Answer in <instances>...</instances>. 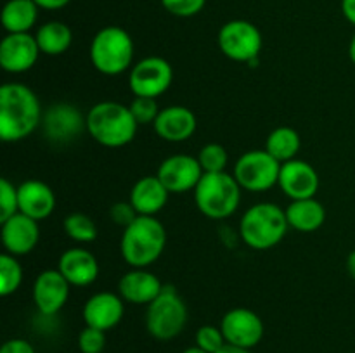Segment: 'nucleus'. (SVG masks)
<instances>
[{
  "label": "nucleus",
  "instance_id": "1",
  "mask_svg": "<svg viewBox=\"0 0 355 353\" xmlns=\"http://www.w3.org/2000/svg\"><path fill=\"white\" fill-rule=\"evenodd\" d=\"M44 120L40 100L23 83H6L0 89V138L19 142L30 137Z\"/></svg>",
  "mask_w": 355,
  "mask_h": 353
},
{
  "label": "nucleus",
  "instance_id": "2",
  "mask_svg": "<svg viewBox=\"0 0 355 353\" xmlns=\"http://www.w3.org/2000/svg\"><path fill=\"white\" fill-rule=\"evenodd\" d=\"M87 132L97 144L104 147H123L137 134V121L128 106L114 100H103L87 113Z\"/></svg>",
  "mask_w": 355,
  "mask_h": 353
},
{
  "label": "nucleus",
  "instance_id": "3",
  "mask_svg": "<svg viewBox=\"0 0 355 353\" xmlns=\"http://www.w3.org/2000/svg\"><path fill=\"white\" fill-rule=\"evenodd\" d=\"M166 248V230L155 217L139 215L121 235V256L132 269H148Z\"/></svg>",
  "mask_w": 355,
  "mask_h": 353
},
{
  "label": "nucleus",
  "instance_id": "4",
  "mask_svg": "<svg viewBox=\"0 0 355 353\" xmlns=\"http://www.w3.org/2000/svg\"><path fill=\"white\" fill-rule=\"evenodd\" d=\"M288 228L290 224L286 211L272 203H259L252 206L243 215L239 224V232L245 244L257 251L276 248L284 239Z\"/></svg>",
  "mask_w": 355,
  "mask_h": 353
},
{
  "label": "nucleus",
  "instance_id": "5",
  "mask_svg": "<svg viewBox=\"0 0 355 353\" xmlns=\"http://www.w3.org/2000/svg\"><path fill=\"white\" fill-rule=\"evenodd\" d=\"M90 61L99 73L116 76L132 69L134 40L120 26H106L96 33L90 44Z\"/></svg>",
  "mask_w": 355,
  "mask_h": 353
},
{
  "label": "nucleus",
  "instance_id": "6",
  "mask_svg": "<svg viewBox=\"0 0 355 353\" xmlns=\"http://www.w3.org/2000/svg\"><path fill=\"white\" fill-rule=\"evenodd\" d=\"M194 201L201 213L211 220L229 218L239 206L241 185L234 175L220 173H205L194 189Z\"/></svg>",
  "mask_w": 355,
  "mask_h": 353
},
{
  "label": "nucleus",
  "instance_id": "7",
  "mask_svg": "<svg viewBox=\"0 0 355 353\" xmlns=\"http://www.w3.org/2000/svg\"><path fill=\"white\" fill-rule=\"evenodd\" d=\"M187 324V307L175 287L165 286L162 294L146 311V329L153 338L170 341L184 331Z\"/></svg>",
  "mask_w": 355,
  "mask_h": 353
},
{
  "label": "nucleus",
  "instance_id": "8",
  "mask_svg": "<svg viewBox=\"0 0 355 353\" xmlns=\"http://www.w3.org/2000/svg\"><path fill=\"white\" fill-rule=\"evenodd\" d=\"M283 163L270 156L266 149L248 151L236 161L234 179L241 189L250 192H266L279 183V173Z\"/></svg>",
  "mask_w": 355,
  "mask_h": 353
},
{
  "label": "nucleus",
  "instance_id": "9",
  "mask_svg": "<svg viewBox=\"0 0 355 353\" xmlns=\"http://www.w3.org/2000/svg\"><path fill=\"white\" fill-rule=\"evenodd\" d=\"M262 44V33L250 21H229L218 31V47H220L222 54L236 62L253 64L259 59Z\"/></svg>",
  "mask_w": 355,
  "mask_h": 353
},
{
  "label": "nucleus",
  "instance_id": "10",
  "mask_svg": "<svg viewBox=\"0 0 355 353\" xmlns=\"http://www.w3.org/2000/svg\"><path fill=\"white\" fill-rule=\"evenodd\" d=\"M173 82V69L166 59L144 57L135 62L130 69L128 85L135 97H153L158 99L170 89Z\"/></svg>",
  "mask_w": 355,
  "mask_h": 353
},
{
  "label": "nucleus",
  "instance_id": "11",
  "mask_svg": "<svg viewBox=\"0 0 355 353\" xmlns=\"http://www.w3.org/2000/svg\"><path fill=\"white\" fill-rule=\"evenodd\" d=\"M156 175L170 194H182L196 189L205 172L194 156L173 154L163 159Z\"/></svg>",
  "mask_w": 355,
  "mask_h": 353
},
{
  "label": "nucleus",
  "instance_id": "12",
  "mask_svg": "<svg viewBox=\"0 0 355 353\" xmlns=\"http://www.w3.org/2000/svg\"><path fill=\"white\" fill-rule=\"evenodd\" d=\"M225 341L241 348L252 350L263 338V322L250 308H232L220 322Z\"/></svg>",
  "mask_w": 355,
  "mask_h": 353
},
{
  "label": "nucleus",
  "instance_id": "13",
  "mask_svg": "<svg viewBox=\"0 0 355 353\" xmlns=\"http://www.w3.org/2000/svg\"><path fill=\"white\" fill-rule=\"evenodd\" d=\"M42 125L49 141L55 144H66L75 141L83 130H87V118H83L78 107L61 102L45 111Z\"/></svg>",
  "mask_w": 355,
  "mask_h": 353
},
{
  "label": "nucleus",
  "instance_id": "14",
  "mask_svg": "<svg viewBox=\"0 0 355 353\" xmlns=\"http://www.w3.org/2000/svg\"><path fill=\"white\" fill-rule=\"evenodd\" d=\"M40 54L37 38L30 33H7L0 44V66L7 73L19 75L30 71Z\"/></svg>",
  "mask_w": 355,
  "mask_h": 353
},
{
  "label": "nucleus",
  "instance_id": "15",
  "mask_svg": "<svg viewBox=\"0 0 355 353\" xmlns=\"http://www.w3.org/2000/svg\"><path fill=\"white\" fill-rule=\"evenodd\" d=\"M319 175L311 163L291 159L281 165L279 187L291 201L311 199L319 190Z\"/></svg>",
  "mask_w": 355,
  "mask_h": 353
},
{
  "label": "nucleus",
  "instance_id": "16",
  "mask_svg": "<svg viewBox=\"0 0 355 353\" xmlns=\"http://www.w3.org/2000/svg\"><path fill=\"white\" fill-rule=\"evenodd\" d=\"M71 284L59 270H44L33 284L35 307L44 315H55L66 305Z\"/></svg>",
  "mask_w": 355,
  "mask_h": 353
},
{
  "label": "nucleus",
  "instance_id": "17",
  "mask_svg": "<svg viewBox=\"0 0 355 353\" xmlns=\"http://www.w3.org/2000/svg\"><path fill=\"white\" fill-rule=\"evenodd\" d=\"M2 244L6 253L23 256L33 251L40 239L38 221L23 213H16L9 220L2 221Z\"/></svg>",
  "mask_w": 355,
  "mask_h": 353
},
{
  "label": "nucleus",
  "instance_id": "18",
  "mask_svg": "<svg viewBox=\"0 0 355 353\" xmlns=\"http://www.w3.org/2000/svg\"><path fill=\"white\" fill-rule=\"evenodd\" d=\"M123 301L125 300L120 294L107 293V291L94 294L83 307V320L89 327L101 329L104 332L110 331V329L116 327L123 318Z\"/></svg>",
  "mask_w": 355,
  "mask_h": 353
},
{
  "label": "nucleus",
  "instance_id": "19",
  "mask_svg": "<svg viewBox=\"0 0 355 353\" xmlns=\"http://www.w3.org/2000/svg\"><path fill=\"white\" fill-rule=\"evenodd\" d=\"M155 130L159 138L166 142H184L196 132V114L186 106H168L159 111Z\"/></svg>",
  "mask_w": 355,
  "mask_h": 353
},
{
  "label": "nucleus",
  "instance_id": "20",
  "mask_svg": "<svg viewBox=\"0 0 355 353\" xmlns=\"http://www.w3.org/2000/svg\"><path fill=\"white\" fill-rule=\"evenodd\" d=\"M19 213L40 221L45 220L55 210V194L42 180H26L17 185Z\"/></svg>",
  "mask_w": 355,
  "mask_h": 353
},
{
  "label": "nucleus",
  "instance_id": "21",
  "mask_svg": "<svg viewBox=\"0 0 355 353\" xmlns=\"http://www.w3.org/2000/svg\"><path fill=\"white\" fill-rule=\"evenodd\" d=\"M163 284L155 273L146 269H132L118 284L120 296L132 305H149L162 294Z\"/></svg>",
  "mask_w": 355,
  "mask_h": 353
},
{
  "label": "nucleus",
  "instance_id": "22",
  "mask_svg": "<svg viewBox=\"0 0 355 353\" xmlns=\"http://www.w3.org/2000/svg\"><path fill=\"white\" fill-rule=\"evenodd\" d=\"M59 272L66 277L71 286H90L99 277V263L97 258L83 248H71L64 251L59 258Z\"/></svg>",
  "mask_w": 355,
  "mask_h": 353
},
{
  "label": "nucleus",
  "instance_id": "23",
  "mask_svg": "<svg viewBox=\"0 0 355 353\" xmlns=\"http://www.w3.org/2000/svg\"><path fill=\"white\" fill-rule=\"evenodd\" d=\"M168 189L163 185L158 175L142 176L130 190V203L142 217H155L168 203Z\"/></svg>",
  "mask_w": 355,
  "mask_h": 353
},
{
  "label": "nucleus",
  "instance_id": "24",
  "mask_svg": "<svg viewBox=\"0 0 355 353\" xmlns=\"http://www.w3.org/2000/svg\"><path fill=\"white\" fill-rule=\"evenodd\" d=\"M286 218L291 228L298 232H315L326 221V210L315 197L291 201L286 208Z\"/></svg>",
  "mask_w": 355,
  "mask_h": 353
},
{
  "label": "nucleus",
  "instance_id": "25",
  "mask_svg": "<svg viewBox=\"0 0 355 353\" xmlns=\"http://www.w3.org/2000/svg\"><path fill=\"white\" fill-rule=\"evenodd\" d=\"M37 16L38 6L33 0H9L2 9V24L7 33H28Z\"/></svg>",
  "mask_w": 355,
  "mask_h": 353
},
{
  "label": "nucleus",
  "instance_id": "26",
  "mask_svg": "<svg viewBox=\"0 0 355 353\" xmlns=\"http://www.w3.org/2000/svg\"><path fill=\"white\" fill-rule=\"evenodd\" d=\"M35 38H37L42 54L61 55L71 47L73 33L68 24L61 23V21H49L38 28Z\"/></svg>",
  "mask_w": 355,
  "mask_h": 353
},
{
  "label": "nucleus",
  "instance_id": "27",
  "mask_svg": "<svg viewBox=\"0 0 355 353\" xmlns=\"http://www.w3.org/2000/svg\"><path fill=\"white\" fill-rule=\"evenodd\" d=\"M300 135L291 127H277L269 134L266 142V151L279 163L291 161L300 151Z\"/></svg>",
  "mask_w": 355,
  "mask_h": 353
},
{
  "label": "nucleus",
  "instance_id": "28",
  "mask_svg": "<svg viewBox=\"0 0 355 353\" xmlns=\"http://www.w3.org/2000/svg\"><path fill=\"white\" fill-rule=\"evenodd\" d=\"M62 227H64L66 235L69 239H73L75 242L80 244H87V242H92L97 239V225L89 215L85 213H71L64 218L62 221Z\"/></svg>",
  "mask_w": 355,
  "mask_h": 353
},
{
  "label": "nucleus",
  "instance_id": "29",
  "mask_svg": "<svg viewBox=\"0 0 355 353\" xmlns=\"http://www.w3.org/2000/svg\"><path fill=\"white\" fill-rule=\"evenodd\" d=\"M23 282V266L17 262V256L2 253L0 255V294L10 296L19 289Z\"/></svg>",
  "mask_w": 355,
  "mask_h": 353
},
{
  "label": "nucleus",
  "instance_id": "30",
  "mask_svg": "<svg viewBox=\"0 0 355 353\" xmlns=\"http://www.w3.org/2000/svg\"><path fill=\"white\" fill-rule=\"evenodd\" d=\"M198 161H200L205 173H220L225 172V166L229 163V154L224 145L211 142V144L201 147L200 154H198Z\"/></svg>",
  "mask_w": 355,
  "mask_h": 353
},
{
  "label": "nucleus",
  "instance_id": "31",
  "mask_svg": "<svg viewBox=\"0 0 355 353\" xmlns=\"http://www.w3.org/2000/svg\"><path fill=\"white\" fill-rule=\"evenodd\" d=\"M19 213L17 187L7 179L0 180V224Z\"/></svg>",
  "mask_w": 355,
  "mask_h": 353
},
{
  "label": "nucleus",
  "instance_id": "32",
  "mask_svg": "<svg viewBox=\"0 0 355 353\" xmlns=\"http://www.w3.org/2000/svg\"><path fill=\"white\" fill-rule=\"evenodd\" d=\"M224 332L217 325H201L196 332V346L207 353H217L225 345Z\"/></svg>",
  "mask_w": 355,
  "mask_h": 353
},
{
  "label": "nucleus",
  "instance_id": "33",
  "mask_svg": "<svg viewBox=\"0 0 355 353\" xmlns=\"http://www.w3.org/2000/svg\"><path fill=\"white\" fill-rule=\"evenodd\" d=\"M128 107H130L132 116L135 118L139 127L141 125L155 123L159 114L158 104H156V99H153V97H135Z\"/></svg>",
  "mask_w": 355,
  "mask_h": 353
},
{
  "label": "nucleus",
  "instance_id": "34",
  "mask_svg": "<svg viewBox=\"0 0 355 353\" xmlns=\"http://www.w3.org/2000/svg\"><path fill=\"white\" fill-rule=\"evenodd\" d=\"M78 348L82 353H103L106 348V332L87 325L78 334Z\"/></svg>",
  "mask_w": 355,
  "mask_h": 353
},
{
  "label": "nucleus",
  "instance_id": "35",
  "mask_svg": "<svg viewBox=\"0 0 355 353\" xmlns=\"http://www.w3.org/2000/svg\"><path fill=\"white\" fill-rule=\"evenodd\" d=\"M205 2L207 0H162V6L173 16L191 17L203 9Z\"/></svg>",
  "mask_w": 355,
  "mask_h": 353
},
{
  "label": "nucleus",
  "instance_id": "36",
  "mask_svg": "<svg viewBox=\"0 0 355 353\" xmlns=\"http://www.w3.org/2000/svg\"><path fill=\"white\" fill-rule=\"evenodd\" d=\"M110 217L114 224L125 228L139 217V213L135 211V208L132 206L130 201H127V203H125V201H120V203H114L113 206H111Z\"/></svg>",
  "mask_w": 355,
  "mask_h": 353
},
{
  "label": "nucleus",
  "instance_id": "37",
  "mask_svg": "<svg viewBox=\"0 0 355 353\" xmlns=\"http://www.w3.org/2000/svg\"><path fill=\"white\" fill-rule=\"evenodd\" d=\"M0 353H37V352H35L31 343H28L26 339L14 338L3 343L2 348H0Z\"/></svg>",
  "mask_w": 355,
  "mask_h": 353
},
{
  "label": "nucleus",
  "instance_id": "38",
  "mask_svg": "<svg viewBox=\"0 0 355 353\" xmlns=\"http://www.w3.org/2000/svg\"><path fill=\"white\" fill-rule=\"evenodd\" d=\"M38 7L42 9H47V10H58L62 9L64 6H68L69 0H33Z\"/></svg>",
  "mask_w": 355,
  "mask_h": 353
},
{
  "label": "nucleus",
  "instance_id": "39",
  "mask_svg": "<svg viewBox=\"0 0 355 353\" xmlns=\"http://www.w3.org/2000/svg\"><path fill=\"white\" fill-rule=\"evenodd\" d=\"M342 12L345 19L355 26V0H342Z\"/></svg>",
  "mask_w": 355,
  "mask_h": 353
},
{
  "label": "nucleus",
  "instance_id": "40",
  "mask_svg": "<svg viewBox=\"0 0 355 353\" xmlns=\"http://www.w3.org/2000/svg\"><path fill=\"white\" fill-rule=\"evenodd\" d=\"M217 353H250L248 348H241V346L231 345V343H225Z\"/></svg>",
  "mask_w": 355,
  "mask_h": 353
},
{
  "label": "nucleus",
  "instance_id": "41",
  "mask_svg": "<svg viewBox=\"0 0 355 353\" xmlns=\"http://www.w3.org/2000/svg\"><path fill=\"white\" fill-rule=\"evenodd\" d=\"M347 270H349L350 277L355 279V249L350 251V255L347 256Z\"/></svg>",
  "mask_w": 355,
  "mask_h": 353
},
{
  "label": "nucleus",
  "instance_id": "42",
  "mask_svg": "<svg viewBox=\"0 0 355 353\" xmlns=\"http://www.w3.org/2000/svg\"><path fill=\"white\" fill-rule=\"evenodd\" d=\"M349 57L355 64V35L352 37V40H350V45H349Z\"/></svg>",
  "mask_w": 355,
  "mask_h": 353
},
{
  "label": "nucleus",
  "instance_id": "43",
  "mask_svg": "<svg viewBox=\"0 0 355 353\" xmlns=\"http://www.w3.org/2000/svg\"><path fill=\"white\" fill-rule=\"evenodd\" d=\"M182 353H207V352H203V350H201V348H198V346H193V348H187V350H184Z\"/></svg>",
  "mask_w": 355,
  "mask_h": 353
}]
</instances>
